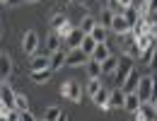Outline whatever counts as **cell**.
<instances>
[{"label":"cell","instance_id":"6da1fadb","mask_svg":"<svg viewBox=\"0 0 157 121\" xmlns=\"http://www.w3.org/2000/svg\"><path fill=\"white\" fill-rule=\"evenodd\" d=\"M39 34L34 32V29H29V32H24V37H22V51L27 53V56H34L36 51H39Z\"/></svg>","mask_w":157,"mask_h":121},{"label":"cell","instance_id":"7a4b0ae2","mask_svg":"<svg viewBox=\"0 0 157 121\" xmlns=\"http://www.w3.org/2000/svg\"><path fill=\"white\" fill-rule=\"evenodd\" d=\"M136 65H133V58H128L126 53H121L118 56V68H116V73H114V78H116V82H118V87H121V82L128 78V73L133 70Z\"/></svg>","mask_w":157,"mask_h":121},{"label":"cell","instance_id":"3957f363","mask_svg":"<svg viewBox=\"0 0 157 121\" xmlns=\"http://www.w3.org/2000/svg\"><path fill=\"white\" fill-rule=\"evenodd\" d=\"M136 95L140 97V102H152V75H140Z\"/></svg>","mask_w":157,"mask_h":121},{"label":"cell","instance_id":"277c9868","mask_svg":"<svg viewBox=\"0 0 157 121\" xmlns=\"http://www.w3.org/2000/svg\"><path fill=\"white\" fill-rule=\"evenodd\" d=\"M60 95L65 97V100H70V102H80L82 97V90H80V82H75V80H68V82H63L60 85Z\"/></svg>","mask_w":157,"mask_h":121},{"label":"cell","instance_id":"5b68a950","mask_svg":"<svg viewBox=\"0 0 157 121\" xmlns=\"http://www.w3.org/2000/svg\"><path fill=\"white\" fill-rule=\"evenodd\" d=\"M90 56L82 51V49H68V58H65V65L70 68H80V65H87Z\"/></svg>","mask_w":157,"mask_h":121},{"label":"cell","instance_id":"8992f818","mask_svg":"<svg viewBox=\"0 0 157 121\" xmlns=\"http://www.w3.org/2000/svg\"><path fill=\"white\" fill-rule=\"evenodd\" d=\"M136 119L138 121H157V109L152 102H143L140 109L136 111Z\"/></svg>","mask_w":157,"mask_h":121},{"label":"cell","instance_id":"52a82bcc","mask_svg":"<svg viewBox=\"0 0 157 121\" xmlns=\"http://www.w3.org/2000/svg\"><path fill=\"white\" fill-rule=\"evenodd\" d=\"M109 29H111V32H114V34H118V37H123V34H128V32H131V24H128V20H126V17H123V12H121V15H114V22H111V27H109Z\"/></svg>","mask_w":157,"mask_h":121},{"label":"cell","instance_id":"ba28073f","mask_svg":"<svg viewBox=\"0 0 157 121\" xmlns=\"http://www.w3.org/2000/svg\"><path fill=\"white\" fill-rule=\"evenodd\" d=\"M82 39H85V32H82L80 27H75V29H73V32H70L63 41H65V46H68V49H80Z\"/></svg>","mask_w":157,"mask_h":121},{"label":"cell","instance_id":"9c48e42d","mask_svg":"<svg viewBox=\"0 0 157 121\" xmlns=\"http://www.w3.org/2000/svg\"><path fill=\"white\" fill-rule=\"evenodd\" d=\"M109 92H111V90H106V87H101V90H99L97 95L92 97V102L97 104L99 109H104V111H111V107H109Z\"/></svg>","mask_w":157,"mask_h":121},{"label":"cell","instance_id":"30bf717a","mask_svg":"<svg viewBox=\"0 0 157 121\" xmlns=\"http://www.w3.org/2000/svg\"><path fill=\"white\" fill-rule=\"evenodd\" d=\"M138 82H140V75H138V70L133 68V70L128 73V78H126V80L121 82V90H123V92H136Z\"/></svg>","mask_w":157,"mask_h":121},{"label":"cell","instance_id":"8fae6325","mask_svg":"<svg viewBox=\"0 0 157 121\" xmlns=\"http://www.w3.org/2000/svg\"><path fill=\"white\" fill-rule=\"evenodd\" d=\"M51 70H60L63 65H65V58H68V51L65 49H58V51H53L51 56Z\"/></svg>","mask_w":157,"mask_h":121},{"label":"cell","instance_id":"7c38bea8","mask_svg":"<svg viewBox=\"0 0 157 121\" xmlns=\"http://www.w3.org/2000/svg\"><path fill=\"white\" fill-rule=\"evenodd\" d=\"M109 56H111V49H109V44H106V41H101V44L94 46V51H92V56H90V58H94V60L101 63V60H106Z\"/></svg>","mask_w":157,"mask_h":121},{"label":"cell","instance_id":"4fadbf2b","mask_svg":"<svg viewBox=\"0 0 157 121\" xmlns=\"http://www.w3.org/2000/svg\"><path fill=\"white\" fill-rule=\"evenodd\" d=\"M140 97H138L136 92H126V102H123V109L126 111H131V114H136L138 109H140Z\"/></svg>","mask_w":157,"mask_h":121},{"label":"cell","instance_id":"5bb4252c","mask_svg":"<svg viewBox=\"0 0 157 121\" xmlns=\"http://www.w3.org/2000/svg\"><path fill=\"white\" fill-rule=\"evenodd\" d=\"M15 95H17V92H15V90H12V87H10L7 82H2V85H0V100L5 102V104H7L10 109L15 107Z\"/></svg>","mask_w":157,"mask_h":121},{"label":"cell","instance_id":"9a60e30c","mask_svg":"<svg viewBox=\"0 0 157 121\" xmlns=\"http://www.w3.org/2000/svg\"><path fill=\"white\" fill-rule=\"evenodd\" d=\"M46 49L53 53V51H58V49H63V37H60L58 32H53L51 29V34L46 37Z\"/></svg>","mask_w":157,"mask_h":121},{"label":"cell","instance_id":"2e32d148","mask_svg":"<svg viewBox=\"0 0 157 121\" xmlns=\"http://www.w3.org/2000/svg\"><path fill=\"white\" fill-rule=\"evenodd\" d=\"M123 102H126V92H123L121 87H116V90H111V92H109V107H111V109L123 107Z\"/></svg>","mask_w":157,"mask_h":121},{"label":"cell","instance_id":"e0dca14e","mask_svg":"<svg viewBox=\"0 0 157 121\" xmlns=\"http://www.w3.org/2000/svg\"><path fill=\"white\" fill-rule=\"evenodd\" d=\"M116 68H118V56L116 53H111L106 60H101V73H104V75H114Z\"/></svg>","mask_w":157,"mask_h":121},{"label":"cell","instance_id":"ac0fdd59","mask_svg":"<svg viewBox=\"0 0 157 121\" xmlns=\"http://www.w3.org/2000/svg\"><path fill=\"white\" fill-rule=\"evenodd\" d=\"M114 15H116V12H114V10H111V7L106 5V7H104V10L99 12L97 24H101V27H106V29H109V27H111V22H114Z\"/></svg>","mask_w":157,"mask_h":121},{"label":"cell","instance_id":"d6986e66","mask_svg":"<svg viewBox=\"0 0 157 121\" xmlns=\"http://www.w3.org/2000/svg\"><path fill=\"white\" fill-rule=\"evenodd\" d=\"M12 73V58L10 53H0V78H7Z\"/></svg>","mask_w":157,"mask_h":121},{"label":"cell","instance_id":"ffe728a7","mask_svg":"<svg viewBox=\"0 0 157 121\" xmlns=\"http://www.w3.org/2000/svg\"><path fill=\"white\" fill-rule=\"evenodd\" d=\"M51 68H46V70H32V82H36V85H44V82L51 80Z\"/></svg>","mask_w":157,"mask_h":121},{"label":"cell","instance_id":"44dd1931","mask_svg":"<svg viewBox=\"0 0 157 121\" xmlns=\"http://www.w3.org/2000/svg\"><path fill=\"white\" fill-rule=\"evenodd\" d=\"M29 65H32V70H46V68H51V58L48 56H34Z\"/></svg>","mask_w":157,"mask_h":121},{"label":"cell","instance_id":"7402d4cb","mask_svg":"<svg viewBox=\"0 0 157 121\" xmlns=\"http://www.w3.org/2000/svg\"><path fill=\"white\" fill-rule=\"evenodd\" d=\"M85 68H87V78H99V75H104V73H101V63L94 60V58L87 60V65H85Z\"/></svg>","mask_w":157,"mask_h":121},{"label":"cell","instance_id":"603a6c76","mask_svg":"<svg viewBox=\"0 0 157 121\" xmlns=\"http://www.w3.org/2000/svg\"><path fill=\"white\" fill-rule=\"evenodd\" d=\"M155 39H157V37H152L150 32H145V34H140V37L136 39V44H138V49H140V51H145V49H150V46L155 44Z\"/></svg>","mask_w":157,"mask_h":121},{"label":"cell","instance_id":"cb8c5ba5","mask_svg":"<svg viewBox=\"0 0 157 121\" xmlns=\"http://www.w3.org/2000/svg\"><path fill=\"white\" fill-rule=\"evenodd\" d=\"M123 17L128 20L131 29H133V24H136L138 20H143V17H140V12H138V7H136V5H133V7H126V10H123Z\"/></svg>","mask_w":157,"mask_h":121},{"label":"cell","instance_id":"d4e9b609","mask_svg":"<svg viewBox=\"0 0 157 121\" xmlns=\"http://www.w3.org/2000/svg\"><path fill=\"white\" fill-rule=\"evenodd\" d=\"M155 53H157V44H152L150 49H145V51H143L140 60H143L145 65H150V68H152V63H155Z\"/></svg>","mask_w":157,"mask_h":121},{"label":"cell","instance_id":"484cf974","mask_svg":"<svg viewBox=\"0 0 157 121\" xmlns=\"http://www.w3.org/2000/svg\"><path fill=\"white\" fill-rule=\"evenodd\" d=\"M94 46H97V41H94V37L92 34H85V39H82V44H80V49L87 53V56H92V51H94Z\"/></svg>","mask_w":157,"mask_h":121},{"label":"cell","instance_id":"4316f807","mask_svg":"<svg viewBox=\"0 0 157 121\" xmlns=\"http://www.w3.org/2000/svg\"><path fill=\"white\" fill-rule=\"evenodd\" d=\"M12 109H17V111H29V100H27V95L17 92V95H15V107H12Z\"/></svg>","mask_w":157,"mask_h":121},{"label":"cell","instance_id":"83f0119b","mask_svg":"<svg viewBox=\"0 0 157 121\" xmlns=\"http://www.w3.org/2000/svg\"><path fill=\"white\" fill-rule=\"evenodd\" d=\"M94 27H97V17H92V15H85V17H82V22H80V29H82L85 34H90Z\"/></svg>","mask_w":157,"mask_h":121},{"label":"cell","instance_id":"f1b7e54d","mask_svg":"<svg viewBox=\"0 0 157 121\" xmlns=\"http://www.w3.org/2000/svg\"><path fill=\"white\" fill-rule=\"evenodd\" d=\"M101 87H104V85H101L99 78H90V82H87V87H85V90H87V95H90V97H94Z\"/></svg>","mask_w":157,"mask_h":121},{"label":"cell","instance_id":"f546056e","mask_svg":"<svg viewBox=\"0 0 157 121\" xmlns=\"http://www.w3.org/2000/svg\"><path fill=\"white\" fill-rule=\"evenodd\" d=\"M90 34L94 37V41H97V44H101V41H106V34H109V29H106V27H101V24H97V27H94Z\"/></svg>","mask_w":157,"mask_h":121},{"label":"cell","instance_id":"4dcf8cb0","mask_svg":"<svg viewBox=\"0 0 157 121\" xmlns=\"http://www.w3.org/2000/svg\"><path fill=\"white\" fill-rule=\"evenodd\" d=\"M60 114H63V111H60V107H48V109L44 111V119H46V121H56Z\"/></svg>","mask_w":157,"mask_h":121},{"label":"cell","instance_id":"1f68e13d","mask_svg":"<svg viewBox=\"0 0 157 121\" xmlns=\"http://www.w3.org/2000/svg\"><path fill=\"white\" fill-rule=\"evenodd\" d=\"M145 32H147V24H145V20H138L136 24H133V29H131V34H133V37H140V34H145Z\"/></svg>","mask_w":157,"mask_h":121},{"label":"cell","instance_id":"d6a6232c","mask_svg":"<svg viewBox=\"0 0 157 121\" xmlns=\"http://www.w3.org/2000/svg\"><path fill=\"white\" fill-rule=\"evenodd\" d=\"M63 22H65V17H63L60 12H56V15L51 17V29H53V32H58L60 27H63Z\"/></svg>","mask_w":157,"mask_h":121},{"label":"cell","instance_id":"836d02e7","mask_svg":"<svg viewBox=\"0 0 157 121\" xmlns=\"http://www.w3.org/2000/svg\"><path fill=\"white\" fill-rule=\"evenodd\" d=\"M73 29H75V27L70 24V20H65V22H63V27H60V29H58V34H60V37H63V39H65V37H68V34H70Z\"/></svg>","mask_w":157,"mask_h":121},{"label":"cell","instance_id":"e575fe53","mask_svg":"<svg viewBox=\"0 0 157 121\" xmlns=\"http://www.w3.org/2000/svg\"><path fill=\"white\" fill-rule=\"evenodd\" d=\"M133 5H136L133 0H118V10H121V12H123L126 7H133Z\"/></svg>","mask_w":157,"mask_h":121},{"label":"cell","instance_id":"d590c367","mask_svg":"<svg viewBox=\"0 0 157 121\" xmlns=\"http://www.w3.org/2000/svg\"><path fill=\"white\" fill-rule=\"evenodd\" d=\"M22 121H39L32 111H22Z\"/></svg>","mask_w":157,"mask_h":121},{"label":"cell","instance_id":"8d00e7d4","mask_svg":"<svg viewBox=\"0 0 157 121\" xmlns=\"http://www.w3.org/2000/svg\"><path fill=\"white\" fill-rule=\"evenodd\" d=\"M152 102H157V75H152Z\"/></svg>","mask_w":157,"mask_h":121},{"label":"cell","instance_id":"74e56055","mask_svg":"<svg viewBox=\"0 0 157 121\" xmlns=\"http://www.w3.org/2000/svg\"><path fill=\"white\" fill-rule=\"evenodd\" d=\"M94 2H97V0H80V5H82V7H92Z\"/></svg>","mask_w":157,"mask_h":121},{"label":"cell","instance_id":"f35d334b","mask_svg":"<svg viewBox=\"0 0 157 121\" xmlns=\"http://www.w3.org/2000/svg\"><path fill=\"white\" fill-rule=\"evenodd\" d=\"M56 121H68V114L63 111V114H60V116H58V119H56Z\"/></svg>","mask_w":157,"mask_h":121},{"label":"cell","instance_id":"ab89813d","mask_svg":"<svg viewBox=\"0 0 157 121\" xmlns=\"http://www.w3.org/2000/svg\"><path fill=\"white\" fill-rule=\"evenodd\" d=\"M20 2H24V0H10V5H20Z\"/></svg>","mask_w":157,"mask_h":121},{"label":"cell","instance_id":"60d3db41","mask_svg":"<svg viewBox=\"0 0 157 121\" xmlns=\"http://www.w3.org/2000/svg\"><path fill=\"white\" fill-rule=\"evenodd\" d=\"M70 2H73V0H60V5H70Z\"/></svg>","mask_w":157,"mask_h":121},{"label":"cell","instance_id":"b9f144b4","mask_svg":"<svg viewBox=\"0 0 157 121\" xmlns=\"http://www.w3.org/2000/svg\"><path fill=\"white\" fill-rule=\"evenodd\" d=\"M0 121H7V116H5V114H0Z\"/></svg>","mask_w":157,"mask_h":121},{"label":"cell","instance_id":"7bdbcfd3","mask_svg":"<svg viewBox=\"0 0 157 121\" xmlns=\"http://www.w3.org/2000/svg\"><path fill=\"white\" fill-rule=\"evenodd\" d=\"M0 2H5V5H10V0H0Z\"/></svg>","mask_w":157,"mask_h":121},{"label":"cell","instance_id":"ee69618b","mask_svg":"<svg viewBox=\"0 0 157 121\" xmlns=\"http://www.w3.org/2000/svg\"><path fill=\"white\" fill-rule=\"evenodd\" d=\"M24 2H39V0H24Z\"/></svg>","mask_w":157,"mask_h":121},{"label":"cell","instance_id":"f6af8a7d","mask_svg":"<svg viewBox=\"0 0 157 121\" xmlns=\"http://www.w3.org/2000/svg\"><path fill=\"white\" fill-rule=\"evenodd\" d=\"M0 37H2V27H0Z\"/></svg>","mask_w":157,"mask_h":121},{"label":"cell","instance_id":"bcb514c9","mask_svg":"<svg viewBox=\"0 0 157 121\" xmlns=\"http://www.w3.org/2000/svg\"><path fill=\"white\" fill-rule=\"evenodd\" d=\"M152 104H155V109H157V102H152Z\"/></svg>","mask_w":157,"mask_h":121},{"label":"cell","instance_id":"7dc6e473","mask_svg":"<svg viewBox=\"0 0 157 121\" xmlns=\"http://www.w3.org/2000/svg\"><path fill=\"white\" fill-rule=\"evenodd\" d=\"M39 121H46V119H39Z\"/></svg>","mask_w":157,"mask_h":121},{"label":"cell","instance_id":"c3c4849f","mask_svg":"<svg viewBox=\"0 0 157 121\" xmlns=\"http://www.w3.org/2000/svg\"><path fill=\"white\" fill-rule=\"evenodd\" d=\"M20 121H22V119H20Z\"/></svg>","mask_w":157,"mask_h":121}]
</instances>
